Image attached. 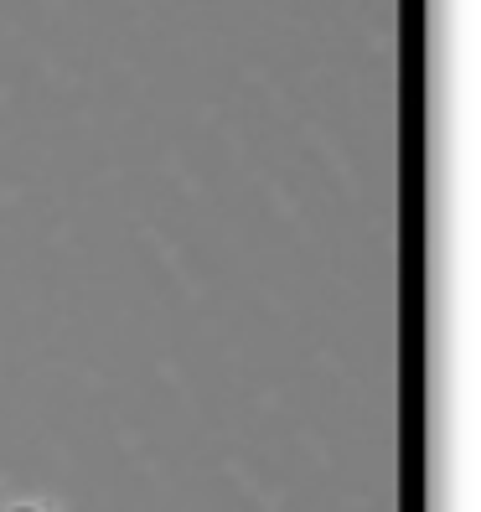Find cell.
I'll return each mask as SVG.
<instances>
[{"label":"cell","mask_w":481,"mask_h":512,"mask_svg":"<svg viewBox=\"0 0 481 512\" xmlns=\"http://www.w3.org/2000/svg\"><path fill=\"white\" fill-rule=\"evenodd\" d=\"M6 512H47L42 502H16V507H6Z\"/></svg>","instance_id":"obj_1"}]
</instances>
